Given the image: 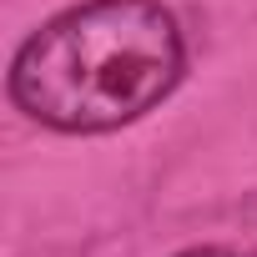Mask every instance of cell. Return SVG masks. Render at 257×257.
I'll list each match as a JSON object with an SVG mask.
<instances>
[{
  "label": "cell",
  "mask_w": 257,
  "mask_h": 257,
  "mask_svg": "<svg viewBox=\"0 0 257 257\" xmlns=\"http://www.w3.org/2000/svg\"><path fill=\"white\" fill-rule=\"evenodd\" d=\"M187 76V41L162 0H81L31 31L11 101L51 132L96 137L157 111Z\"/></svg>",
  "instance_id": "obj_1"
},
{
  "label": "cell",
  "mask_w": 257,
  "mask_h": 257,
  "mask_svg": "<svg viewBox=\"0 0 257 257\" xmlns=\"http://www.w3.org/2000/svg\"><path fill=\"white\" fill-rule=\"evenodd\" d=\"M177 257H257V252L252 247H187Z\"/></svg>",
  "instance_id": "obj_2"
}]
</instances>
